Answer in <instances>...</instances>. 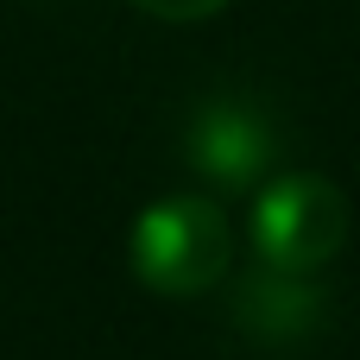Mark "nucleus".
<instances>
[{
	"label": "nucleus",
	"instance_id": "f257e3e1",
	"mask_svg": "<svg viewBox=\"0 0 360 360\" xmlns=\"http://www.w3.org/2000/svg\"><path fill=\"white\" fill-rule=\"evenodd\" d=\"M133 278L158 297H202L234 266V228L209 196H165L133 221Z\"/></svg>",
	"mask_w": 360,
	"mask_h": 360
},
{
	"label": "nucleus",
	"instance_id": "f03ea898",
	"mask_svg": "<svg viewBox=\"0 0 360 360\" xmlns=\"http://www.w3.org/2000/svg\"><path fill=\"white\" fill-rule=\"evenodd\" d=\"M348 247V196L316 171L266 177L253 196V253L272 272H323Z\"/></svg>",
	"mask_w": 360,
	"mask_h": 360
},
{
	"label": "nucleus",
	"instance_id": "7ed1b4c3",
	"mask_svg": "<svg viewBox=\"0 0 360 360\" xmlns=\"http://www.w3.org/2000/svg\"><path fill=\"white\" fill-rule=\"evenodd\" d=\"M184 158L202 184L228 190V196H247L272 177L278 165V127L266 108L240 101V95H215L190 114L184 127Z\"/></svg>",
	"mask_w": 360,
	"mask_h": 360
},
{
	"label": "nucleus",
	"instance_id": "20e7f679",
	"mask_svg": "<svg viewBox=\"0 0 360 360\" xmlns=\"http://www.w3.org/2000/svg\"><path fill=\"white\" fill-rule=\"evenodd\" d=\"M323 291L297 272H259V278H240L234 285V323L259 342H304L316 323H323Z\"/></svg>",
	"mask_w": 360,
	"mask_h": 360
},
{
	"label": "nucleus",
	"instance_id": "39448f33",
	"mask_svg": "<svg viewBox=\"0 0 360 360\" xmlns=\"http://www.w3.org/2000/svg\"><path fill=\"white\" fill-rule=\"evenodd\" d=\"M127 6H139V13H152V19H177V25H190V19H215L228 0H127Z\"/></svg>",
	"mask_w": 360,
	"mask_h": 360
}]
</instances>
